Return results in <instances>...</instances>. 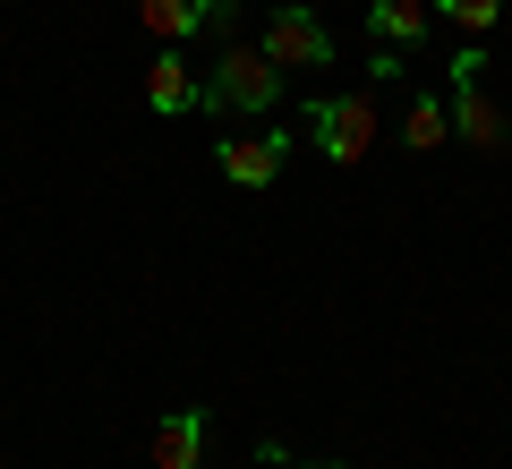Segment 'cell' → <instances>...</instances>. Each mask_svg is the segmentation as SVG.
Returning <instances> with one entry per match:
<instances>
[{
	"mask_svg": "<svg viewBox=\"0 0 512 469\" xmlns=\"http://www.w3.org/2000/svg\"><path fill=\"white\" fill-rule=\"evenodd\" d=\"M308 137L325 145V163H367V145H376V103L367 94H316L308 103Z\"/></svg>",
	"mask_w": 512,
	"mask_h": 469,
	"instance_id": "obj_1",
	"label": "cell"
},
{
	"mask_svg": "<svg viewBox=\"0 0 512 469\" xmlns=\"http://www.w3.org/2000/svg\"><path fill=\"white\" fill-rule=\"evenodd\" d=\"M205 103L214 111H274L282 103V69H274V52H265V43H231V52H222V69H214V86H205Z\"/></svg>",
	"mask_w": 512,
	"mask_h": 469,
	"instance_id": "obj_2",
	"label": "cell"
},
{
	"mask_svg": "<svg viewBox=\"0 0 512 469\" xmlns=\"http://www.w3.org/2000/svg\"><path fill=\"white\" fill-rule=\"evenodd\" d=\"M444 69H453V94H444V111H453L461 145H478V154H495V145H504V111H495L487 94H478V69H487V52H478V43H461V52L444 60Z\"/></svg>",
	"mask_w": 512,
	"mask_h": 469,
	"instance_id": "obj_3",
	"label": "cell"
},
{
	"mask_svg": "<svg viewBox=\"0 0 512 469\" xmlns=\"http://www.w3.org/2000/svg\"><path fill=\"white\" fill-rule=\"evenodd\" d=\"M265 52H274V69H333V35L325 18H308L299 0H282V9H265Z\"/></svg>",
	"mask_w": 512,
	"mask_h": 469,
	"instance_id": "obj_4",
	"label": "cell"
},
{
	"mask_svg": "<svg viewBox=\"0 0 512 469\" xmlns=\"http://www.w3.org/2000/svg\"><path fill=\"white\" fill-rule=\"evenodd\" d=\"M291 137H222V180L231 188H274Z\"/></svg>",
	"mask_w": 512,
	"mask_h": 469,
	"instance_id": "obj_5",
	"label": "cell"
},
{
	"mask_svg": "<svg viewBox=\"0 0 512 469\" xmlns=\"http://www.w3.org/2000/svg\"><path fill=\"white\" fill-rule=\"evenodd\" d=\"M137 18L163 43H188L197 26H231V0H137Z\"/></svg>",
	"mask_w": 512,
	"mask_h": 469,
	"instance_id": "obj_6",
	"label": "cell"
},
{
	"mask_svg": "<svg viewBox=\"0 0 512 469\" xmlns=\"http://www.w3.org/2000/svg\"><path fill=\"white\" fill-rule=\"evenodd\" d=\"M154 469H205V410H163V427H154Z\"/></svg>",
	"mask_w": 512,
	"mask_h": 469,
	"instance_id": "obj_7",
	"label": "cell"
},
{
	"mask_svg": "<svg viewBox=\"0 0 512 469\" xmlns=\"http://www.w3.org/2000/svg\"><path fill=\"white\" fill-rule=\"evenodd\" d=\"M427 18H436V0H376V9H367L376 43H393V52H419V43H427Z\"/></svg>",
	"mask_w": 512,
	"mask_h": 469,
	"instance_id": "obj_8",
	"label": "cell"
},
{
	"mask_svg": "<svg viewBox=\"0 0 512 469\" xmlns=\"http://www.w3.org/2000/svg\"><path fill=\"white\" fill-rule=\"evenodd\" d=\"M146 103L180 120V111H197V103H205V86H197V77H188V60H180V52H163V60H154V69H146Z\"/></svg>",
	"mask_w": 512,
	"mask_h": 469,
	"instance_id": "obj_9",
	"label": "cell"
},
{
	"mask_svg": "<svg viewBox=\"0 0 512 469\" xmlns=\"http://www.w3.org/2000/svg\"><path fill=\"white\" fill-rule=\"evenodd\" d=\"M402 145H410V154H436V145H453V111H444L436 94H419V103L402 111Z\"/></svg>",
	"mask_w": 512,
	"mask_h": 469,
	"instance_id": "obj_10",
	"label": "cell"
},
{
	"mask_svg": "<svg viewBox=\"0 0 512 469\" xmlns=\"http://www.w3.org/2000/svg\"><path fill=\"white\" fill-rule=\"evenodd\" d=\"M436 9H444V18L461 26V35H487V26L504 18V0H436Z\"/></svg>",
	"mask_w": 512,
	"mask_h": 469,
	"instance_id": "obj_11",
	"label": "cell"
},
{
	"mask_svg": "<svg viewBox=\"0 0 512 469\" xmlns=\"http://www.w3.org/2000/svg\"><path fill=\"white\" fill-rule=\"evenodd\" d=\"M299 469H333V461H299Z\"/></svg>",
	"mask_w": 512,
	"mask_h": 469,
	"instance_id": "obj_12",
	"label": "cell"
},
{
	"mask_svg": "<svg viewBox=\"0 0 512 469\" xmlns=\"http://www.w3.org/2000/svg\"><path fill=\"white\" fill-rule=\"evenodd\" d=\"M504 18H512V0H504Z\"/></svg>",
	"mask_w": 512,
	"mask_h": 469,
	"instance_id": "obj_13",
	"label": "cell"
}]
</instances>
